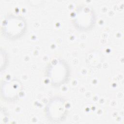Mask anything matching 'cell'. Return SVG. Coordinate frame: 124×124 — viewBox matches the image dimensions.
Instances as JSON below:
<instances>
[{"label":"cell","instance_id":"6da1fadb","mask_svg":"<svg viewBox=\"0 0 124 124\" xmlns=\"http://www.w3.org/2000/svg\"><path fill=\"white\" fill-rule=\"evenodd\" d=\"M47 116L50 121L59 123L62 121L65 115V108L62 101L51 104L47 109Z\"/></svg>","mask_w":124,"mask_h":124},{"label":"cell","instance_id":"3957f363","mask_svg":"<svg viewBox=\"0 0 124 124\" xmlns=\"http://www.w3.org/2000/svg\"><path fill=\"white\" fill-rule=\"evenodd\" d=\"M8 88V96L9 99L14 100L17 97V95L20 93V85L18 82L16 81L12 80L10 82L8 86H7Z\"/></svg>","mask_w":124,"mask_h":124},{"label":"cell","instance_id":"7a4b0ae2","mask_svg":"<svg viewBox=\"0 0 124 124\" xmlns=\"http://www.w3.org/2000/svg\"><path fill=\"white\" fill-rule=\"evenodd\" d=\"M5 23V27L8 28L6 30L8 31L6 32L7 34L12 38L18 37L23 33L25 28L24 20L19 17L7 20Z\"/></svg>","mask_w":124,"mask_h":124}]
</instances>
